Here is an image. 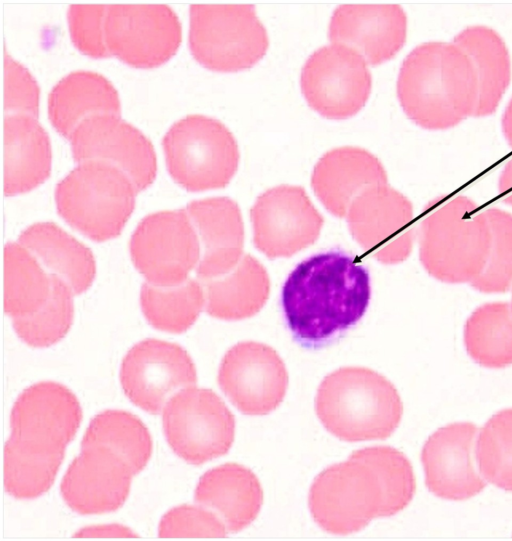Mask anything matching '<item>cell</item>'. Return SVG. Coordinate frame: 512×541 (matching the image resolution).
I'll list each match as a JSON object with an SVG mask.
<instances>
[{
	"instance_id": "4316f807",
	"label": "cell",
	"mask_w": 512,
	"mask_h": 541,
	"mask_svg": "<svg viewBox=\"0 0 512 541\" xmlns=\"http://www.w3.org/2000/svg\"><path fill=\"white\" fill-rule=\"evenodd\" d=\"M18 243L29 250L49 274L63 280L74 294H81L91 286L96 273L92 252L56 224L35 223L22 231Z\"/></svg>"
},
{
	"instance_id": "7a4b0ae2",
	"label": "cell",
	"mask_w": 512,
	"mask_h": 541,
	"mask_svg": "<svg viewBox=\"0 0 512 541\" xmlns=\"http://www.w3.org/2000/svg\"><path fill=\"white\" fill-rule=\"evenodd\" d=\"M397 96L415 124L428 130H446L474 116L477 76L469 57L455 43L425 42L403 61Z\"/></svg>"
},
{
	"instance_id": "4dcf8cb0",
	"label": "cell",
	"mask_w": 512,
	"mask_h": 541,
	"mask_svg": "<svg viewBox=\"0 0 512 541\" xmlns=\"http://www.w3.org/2000/svg\"><path fill=\"white\" fill-rule=\"evenodd\" d=\"M51 293V275L19 243L4 248V311L12 319L38 311Z\"/></svg>"
},
{
	"instance_id": "b9f144b4",
	"label": "cell",
	"mask_w": 512,
	"mask_h": 541,
	"mask_svg": "<svg viewBox=\"0 0 512 541\" xmlns=\"http://www.w3.org/2000/svg\"><path fill=\"white\" fill-rule=\"evenodd\" d=\"M498 190L502 201L512 206V158L507 162L500 174Z\"/></svg>"
},
{
	"instance_id": "e0dca14e",
	"label": "cell",
	"mask_w": 512,
	"mask_h": 541,
	"mask_svg": "<svg viewBox=\"0 0 512 541\" xmlns=\"http://www.w3.org/2000/svg\"><path fill=\"white\" fill-rule=\"evenodd\" d=\"M218 384L236 408L246 415H266L283 401L288 373L278 353L253 341L240 342L224 355Z\"/></svg>"
},
{
	"instance_id": "9c48e42d",
	"label": "cell",
	"mask_w": 512,
	"mask_h": 541,
	"mask_svg": "<svg viewBox=\"0 0 512 541\" xmlns=\"http://www.w3.org/2000/svg\"><path fill=\"white\" fill-rule=\"evenodd\" d=\"M163 430L176 455L200 465L226 454L235 436V418L212 390L187 386L163 408Z\"/></svg>"
},
{
	"instance_id": "8fae6325",
	"label": "cell",
	"mask_w": 512,
	"mask_h": 541,
	"mask_svg": "<svg viewBox=\"0 0 512 541\" xmlns=\"http://www.w3.org/2000/svg\"><path fill=\"white\" fill-rule=\"evenodd\" d=\"M182 27L166 4H107L104 39L109 54L125 63L151 68L177 51Z\"/></svg>"
},
{
	"instance_id": "52a82bcc",
	"label": "cell",
	"mask_w": 512,
	"mask_h": 541,
	"mask_svg": "<svg viewBox=\"0 0 512 541\" xmlns=\"http://www.w3.org/2000/svg\"><path fill=\"white\" fill-rule=\"evenodd\" d=\"M171 177L189 191L225 187L237 171L239 150L217 119L191 114L175 122L162 139Z\"/></svg>"
},
{
	"instance_id": "ee69618b",
	"label": "cell",
	"mask_w": 512,
	"mask_h": 541,
	"mask_svg": "<svg viewBox=\"0 0 512 541\" xmlns=\"http://www.w3.org/2000/svg\"><path fill=\"white\" fill-rule=\"evenodd\" d=\"M510 307H511V310H512V300H511V304H510Z\"/></svg>"
},
{
	"instance_id": "6da1fadb",
	"label": "cell",
	"mask_w": 512,
	"mask_h": 541,
	"mask_svg": "<svg viewBox=\"0 0 512 541\" xmlns=\"http://www.w3.org/2000/svg\"><path fill=\"white\" fill-rule=\"evenodd\" d=\"M371 297L368 270L348 253L331 250L299 263L286 279L281 303L303 345L317 346L355 325Z\"/></svg>"
},
{
	"instance_id": "603a6c76",
	"label": "cell",
	"mask_w": 512,
	"mask_h": 541,
	"mask_svg": "<svg viewBox=\"0 0 512 541\" xmlns=\"http://www.w3.org/2000/svg\"><path fill=\"white\" fill-rule=\"evenodd\" d=\"M382 163L365 149L335 148L324 154L314 167L311 185L326 209L345 217L352 202L366 189L387 184Z\"/></svg>"
},
{
	"instance_id": "836d02e7",
	"label": "cell",
	"mask_w": 512,
	"mask_h": 541,
	"mask_svg": "<svg viewBox=\"0 0 512 541\" xmlns=\"http://www.w3.org/2000/svg\"><path fill=\"white\" fill-rule=\"evenodd\" d=\"M141 308L147 321L156 329L182 333L197 320L205 305L203 286L188 278L175 286L144 283L140 294Z\"/></svg>"
},
{
	"instance_id": "cb8c5ba5",
	"label": "cell",
	"mask_w": 512,
	"mask_h": 541,
	"mask_svg": "<svg viewBox=\"0 0 512 541\" xmlns=\"http://www.w3.org/2000/svg\"><path fill=\"white\" fill-rule=\"evenodd\" d=\"M4 195L28 192L50 175L51 145L37 118L24 113L4 114Z\"/></svg>"
},
{
	"instance_id": "30bf717a",
	"label": "cell",
	"mask_w": 512,
	"mask_h": 541,
	"mask_svg": "<svg viewBox=\"0 0 512 541\" xmlns=\"http://www.w3.org/2000/svg\"><path fill=\"white\" fill-rule=\"evenodd\" d=\"M130 254L146 281L175 286L189 277L200 259V244L186 210H164L141 220L130 240Z\"/></svg>"
},
{
	"instance_id": "f1b7e54d",
	"label": "cell",
	"mask_w": 512,
	"mask_h": 541,
	"mask_svg": "<svg viewBox=\"0 0 512 541\" xmlns=\"http://www.w3.org/2000/svg\"><path fill=\"white\" fill-rule=\"evenodd\" d=\"M452 42L469 57L477 76L474 117L492 115L512 78L511 58L503 38L490 27L473 25L460 31Z\"/></svg>"
},
{
	"instance_id": "5b68a950",
	"label": "cell",
	"mask_w": 512,
	"mask_h": 541,
	"mask_svg": "<svg viewBox=\"0 0 512 541\" xmlns=\"http://www.w3.org/2000/svg\"><path fill=\"white\" fill-rule=\"evenodd\" d=\"M137 190L119 168L103 161L79 163L56 186L60 216L94 241L118 236L135 206Z\"/></svg>"
},
{
	"instance_id": "7bdbcfd3",
	"label": "cell",
	"mask_w": 512,
	"mask_h": 541,
	"mask_svg": "<svg viewBox=\"0 0 512 541\" xmlns=\"http://www.w3.org/2000/svg\"><path fill=\"white\" fill-rule=\"evenodd\" d=\"M502 131L508 145L512 148V98L503 113Z\"/></svg>"
},
{
	"instance_id": "4fadbf2b",
	"label": "cell",
	"mask_w": 512,
	"mask_h": 541,
	"mask_svg": "<svg viewBox=\"0 0 512 541\" xmlns=\"http://www.w3.org/2000/svg\"><path fill=\"white\" fill-rule=\"evenodd\" d=\"M346 218L355 241L376 260L396 264L411 254L416 237L413 205L388 184L362 192Z\"/></svg>"
},
{
	"instance_id": "ab89813d",
	"label": "cell",
	"mask_w": 512,
	"mask_h": 541,
	"mask_svg": "<svg viewBox=\"0 0 512 541\" xmlns=\"http://www.w3.org/2000/svg\"><path fill=\"white\" fill-rule=\"evenodd\" d=\"M39 86L31 73L4 51V114L38 118Z\"/></svg>"
},
{
	"instance_id": "f35d334b",
	"label": "cell",
	"mask_w": 512,
	"mask_h": 541,
	"mask_svg": "<svg viewBox=\"0 0 512 541\" xmlns=\"http://www.w3.org/2000/svg\"><path fill=\"white\" fill-rule=\"evenodd\" d=\"M107 4H71L67 20L74 45L94 58L109 56L104 39Z\"/></svg>"
},
{
	"instance_id": "f546056e",
	"label": "cell",
	"mask_w": 512,
	"mask_h": 541,
	"mask_svg": "<svg viewBox=\"0 0 512 541\" xmlns=\"http://www.w3.org/2000/svg\"><path fill=\"white\" fill-rule=\"evenodd\" d=\"M65 449L10 435L4 446V486L17 499L36 498L50 489Z\"/></svg>"
},
{
	"instance_id": "d6986e66",
	"label": "cell",
	"mask_w": 512,
	"mask_h": 541,
	"mask_svg": "<svg viewBox=\"0 0 512 541\" xmlns=\"http://www.w3.org/2000/svg\"><path fill=\"white\" fill-rule=\"evenodd\" d=\"M478 428L470 422L446 425L425 442L421 461L428 490L447 500H466L480 493L486 482L475 469L472 448Z\"/></svg>"
},
{
	"instance_id": "ba28073f",
	"label": "cell",
	"mask_w": 512,
	"mask_h": 541,
	"mask_svg": "<svg viewBox=\"0 0 512 541\" xmlns=\"http://www.w3.org/2000/svg\"><path fill=\"white\" fill-rule=\"evenodd\" d=\"M268 46L253 5H190L189 47L203 66L219 72L244 70L261 60Z\"/></svg>"
},
{
	"instance_id": "ac0fdd59",
	"label": "cell",
	"mask_w": 512,
	"mask_h": 541,
	"mask_svg": "<svg viewBox=\"0 0 512 541\" xmlns=\"http://www.w3.org/2000/svg\"><path fill=\"white\" fill-rule=\"evenodd\" d=\"M133 476L128 464L110 448L84 445L63 476L60 491L79 514L108 513L124 504Z\"/></svg>"
},
{
	"instance_id": "7c38bea8",
	"label": "cell",
	"mask_w": 512,
	"mask_h": 541,
	"mask_svg": "<svg viewBox=\"0 0 512 541\" xmlns=\"http://www.w3.org/2000/svg\"><path fill=\"white\" fill-rule=\"evenodd\" d=\"M301 91L308 105L329 119H345L365 105L372 88L367 62L354 49L331 43L302 68Z\"/></svg>"
},
{
	"instance_id": "83f0119b",
	"label": "cell",
	"mask_w": 512,
	"mask_h": 541,
	"mask_svg": "<svg viewBox=\"0 0 512 541\" xmlns=\"http://www.w3.org/2000/svg\"><path fill=\"white\" fill-rule=\"evenodd\" d=\"M202 281L206 311L218 319L249 318L262 309L269 297V275L250 254H243L225 274Z\"/></svg>"
},
{
	"instance_id": "484cf974",
	"label": "cell",
	"mask_w": 512,
	"mask_h": 541,
	"mask_svg": "<svg viewBox=\"0 0 512 541\" xmlns=\"http://www.w3.org/2000/svg\"><path fill=\"white\" fill-rule=\"evenodd\" d=\"M120 112L117 90L106 77L93 71L70 72L53 86L48 96L49 119L67 139L85 118Z\"/></svg>"
},
{
	"instance_id": "5bb4252c",
	"label": "cell",
	"mask_w": 512,
	"mask_h": 541,
	"mask_svg": "<svg viewBox=\"0 0 512 541\" xmlns=\"http://www.w3.org/2000/svg\"><path fill=\"white\" fill-rule=\"evenodd\" d=\"M255 247L274 259L313 244L324 219L300 186L279 185L261 194L250 211Z\"/></svg>"
},
{
	"instance_id": "9a60e30c",
	"label": "cell",
	"mask_w": 512,
	"mask_h": 541,
	"mask_svg": "<svg viewBox=\"0 0 512 541\" xmlns=\"http://www.w3.org/2000/svg\"><path fill=\"white\" fill-rule=\"evenodd\" d=\"M76 162L103 161L122 170L137 192L152 184L157 161L151 141L115 114L85 118L69 137Z\"/></svg>"
},
{
	"instance_id": "60d3db41",
	"label": "cell",
	"mask_w": 512,
	"mask_h": 541,
	"mask_svg": "<svg viewBox=\"0 0 512 541\" xmlns=\"http://www.w3.org/2000/svg\"><path fill=\"white\" fill-rule=\"evenodd\" d=\"M77 537H135L136 534L129 528L118 525H99L84 528L76 533Z\"/></svg>"
},
{
	"instance_id": "8d00e7d4",
	"label": "cell",
	"mask_w": 512,
	"mask_h": 541,
	"mask_svg": "<svg viewBox=\"0 0 512 541\" xmlns=\"http://www.w3.org/2000/svg\"><path fill=\"white\" fill-rule=\"evenodd\" d=\"M484 212L490 228V248L482 272L470 285L481 293H504L512 288V214L499 208Z\"/></svg>"
},
{
	"instance_id": "8992f818",
	"label": "cell",
	"mask_w": 512,
	"mask_h": 541,
	"mask_svg": "<svg viewBox=\"0 0 512 541\" xmlns=\"http://www.w3.org/2000/svg\"><path fill=\"white\" fill-rule=\"evenodd\" d=\"M309 508L323 530L337 535L360 531L374 518L390 516L381 476L363 449L316 476Z\"/></svg>"
},
{
	"instance_id": "277c9868",
	"label": "cell",
	"mask_w": 512,
	"mask_h": 541,
	"mask_svg": "<svg viewBox=\"0 0 512 541\" xmlns=\"http://www.w3.org/2000/svg\"><path fill=\"white\" fill-rule=\"evenodd\" d=\"M419 258L429 275L449 284H471L482 272L490 248L484 210L458 195L431 203L419 227Z\"/></svg>"
},
{
	"instance_id": "ffe728a7",
	"label": "cell",
	"mask_w": 512,
	"mask_h": 541,
	"mask_svg": "<svg viewBox=\"0 0 512 541\" xmlns=\"http://www.w3.org/2000/svg\"><path fill=\"white\" fill-rule=\"evenodd\" d=\"M407 36V16L397 4H343L331 17V43L357 51L370 65L393 58Z\"/></svg>"
},
{
	"instance_id": "3957f363",
	"label": "cell",
	"mask_w": 512,
	"mask_h": 541,
	"mask_svg": "<svg viewBox=\"0 0 512 541\" xmlns=\"http://www.w3.org/2000/svg\"><path fill=\"white\" fill-rule=\"evenodd\" d=\"M315 410L332 435L358 442L389 437L401 421L403 404L383 375L365 367H343L320 383Z\"/></svg>"
},
{
	"instance_id": "d6a6232c",
	"label": "cell",
	"mask_w": 512,
	"mask_h": 541,
	"mask_svg": "<svg viewBox=\"0 0 512 541\" xmlns=\"http://www.w3.org/2000/svg\"><path fill=\"white\" fill-rule=\"evenodd\" d=\"M97 444L110 448L131 468L134 475L147 465L152 454V437L145 424L124 410H105L91 421L81 446Z\"/></svg>"
},
{
	"instance_id": "d4e9b609",
	"label": "cell",
	"mask_w": 512,
	"mask_h": 541,
	"mask_svg": "<svg viewBox=\"0 0 512 541\" xmlns=\"http://www.w3.org/2000/svg\"><path fill=\"white\" fill-rule=\"evenodd\" d=\"M195 501L216 513L229 532H238L258 516L263 490L247 467L226 463L205 472L196 486Z\"/></svg>"
},
{
	"instance_id": "2e32d148",
	"label": "cell",
	"mask_w": 512,
	"mask_h": 541,
	"mask_svg": "<svg viewBox=\"0 0 512 541\" xmlns=\"http://www.w3.org/2000/svg\"><path fill=\"white\" fill-rule=\"evenodd\" d=\"M120 382L133 404L156 415L176 389L196 384L197 372L180 345L148 338L135 344L123 358Z\"/></svg>"
},
{
	"instance_id": "d590c367",
	"label": "cell",
	"mask_w": 512,
	"mask_h": 541,
	"mask_svg": "<svg viewBox=\"0 0 512 541\" xmlns=\"http://www.w3.org/2000/svg\"><path fill=\"white\" fill-rule=\"evenodd\" d=\"M475 458L484 479L512 492V408L497 412L481 428Z\"/></svg>"
},
{
	"instance_id": "74e56055",
	"label": "cell",
	"mask_w": 512,
	"mask_h": 541,
	"mask_svg": "<svg viewBox=\"0 0 512 541\" xmlns=\"http://www.w3.org/2000/svg\"><path fill=\"white\" fill-rule=\"evenodd\" d=\"M227 531L220 517L206 507L180 505L163 515L158 535L161 538L224 537Z\"/></svg>"
},
{
	"instance_id": "44dd1931",
	"label": "cell",
	"mask_w": 512,
	"mask_h": 541,
	"mask_svg": "<svg viewBox=\"0 0 512 541\" xmlns=\"http://www.w3.org/2000/svg\"><path fill=\"white\" fill-rule=\"evenodd\" d=\"M82 420L77 397L56 382H39L16 399L10 414L11 435L64 448Z\"/></svg>"
},
{
	"instance_id": "7402d4cb",
	"label": "cell",
	"mask_w": 512,
	"mask_h": 541,
	"mask_svg": "<svg viewBox=\"0 0 512 541\" xmlns=\"http://www.w3.org/2000/svg\"><path fill=\"white\" fill-rule=\"evenodd\" d=\"M186 211L200 244L197 276L207 280L231 270L243 256L244 226L238 204L228 197H212L191 201Z\"/></svg>"
},
{
	"instance_id": "1f68e13d",
	"label": "cell",
	"mask_w": 512,
	"mask_h": 541,
	"mask_svg": "<svg viewBox=\"0 0 512 541\" xmlns=\"http://www.w3.org/2000/svg\"><path fill=\"white\" fill-rule=\"evenodd\" d=\"M468 355L487 368L512 365V310L506 302L485 303L476 308L464 326Z\"/></svg>"
},
{
	"instance_id": "e575fe53",
	"label": "cell",
	"mask_w": 512,
	"mask_h": 541,
	"mask_svg": "<svg viewBox=\"0 0 512 541\" xmlns=\"http://www.w3.org/2000/svg\"><path fill=\"white\" fill-rule=\"evenodd\" d=\"M73 294L63 280L51 275L46 303L31 315L12 319L18 337L32 347H47L61 340L73 321Z\"/></svg>"
}]
</instances>
